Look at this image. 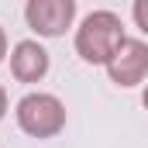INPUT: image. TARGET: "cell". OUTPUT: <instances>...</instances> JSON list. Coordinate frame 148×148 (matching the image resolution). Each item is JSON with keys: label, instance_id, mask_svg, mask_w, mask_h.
<instances>
[{"label": "cell", "instance_id": "1", "mask_svg": "<svg viewBox=\"0 0 148 148\" xmlns=\"http://www.w3.org/2000/svg\"><path fill=\"white\" fill-rule=\"evenodd\" d=\"M124 41V21L114 10H93L76 28V55L90 66H107Z\"/></svg>", "mask_w": 148, "mask_h": 148}, {"label": "cell", "instance_id": "2", "mask_svg": "<svg viewBox=\"0 0 148 148\" xmlns=\"http://www.w3.org/2000/svg\"><path fill=\"white\" fill-rule=\"evenodd\" d=\"M17 127L31 138H55L66 127V103L55 93H24L17 100Z\"/></svg>", "mask_w": 148, "mask_h": 148}, {"label": "cell", "instance_id": "3", "mask_svg": "<svg viewBox=\"0 0 148 148\" xmlns=\"http://www.w3.org/2000/svg\"><path fill=\"white\" fill-rule=\"evenodd\" d=\"M24 21L41 38H62L76 21V0H28Z\"/></svg>", "mask_w": 148, "mask_h": 148}, {"label": "cell", "instance_id": "4", "mask_svg": "<svg viewBox=\"0 0 148 148\" xmlns=\"http://www.w3.org/2000/svg\"><path fill=\"white\" fill-rule=\"evenodd\" d=\"M107 76L117 86H138L148 79V41L141 38H124L121 48L114 52V59L107 62Z\"/></svg>", "mask_w": 148, "mask_h": 148}, {"label": "cell", "instance_id": "5", "mask_svg": "<svg viewBox=\"0 0 148 148\" xmlns=\"http://www.w3.org/2000/svg\"><path fill=\"white\" fill-rule=\"evenodd\" d=\"M48 52L31 41V38H24V41H17L14 48H10V73L17 83H41L45 76H48Z\"/></svg>", "mask_w": 148, "mask_h": 148}, {"label": "cell", "instance_id": "6", "mask_svg": "<svg viewBox=\"0 0 148 148\" xmlns=\"http://www.w3.org/2000/svg\"><path fill=\"white\" fill-rule=\"evenodd\" d=\"M131 14H134V24H138V28L148 35V0H134Z\"/></svg>", "mask_w": 148, "mask_h": 148}, {"label": "cell", "instance_id": "7", "mask_svg": "<svg viewBox=\"0 0 148 148\" xmlns=\"http://www.w3.org/2000/svg\"><path fill=\"white\" fill-rule=\"evenodd\" d=\"M3 59H7V31L0 24V66H3Z\"/></svg>", "mask_w": 148, "mask_h": 148}, {"label": "cell", "instance_id": "8", "mask_svg": "<svg viewBox=\"0 0 148 148\" xmlns=\"http://www.w3.org/2000/svg\"><path fill=\"white\" fill-rule=\"evenodd\" d=\"M3 114H7V90L0 86V121H3Z\"/></svg>", "mask_w": 148, "mask_h": 148}, {"label": "cell", "instance_id": "9", "mask_svg": "<svg viewBox=\"0 0 148 148\" xmlns=\"http://www.w3.org/2000/svg\"><path fill=\"white\" fill-rule=\"evenodd\" d=\"M141 103H145V110H148V86H145V93H141Z\"/></svg>", "mask_w": 148, "mask_h": 148}]
</instances>
